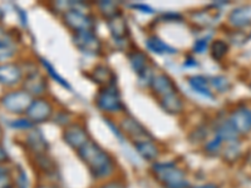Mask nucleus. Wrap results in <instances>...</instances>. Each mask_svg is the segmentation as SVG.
Wrapping results in <instances>:
<instances>
[{
    "label": "nucleus",
    "mask_w": 251,
    "mask_h": 188,
    "mask_svg": "<svg viewBox=\"0 0 251 188\" xmlns=\"http://www.w3.org/2000/svg\"><path fill=\"white\" fill-rule=\"evenodd\" d=\"M191 188H217V187L214 185H203V186H199V187H191Z\"/></svg>",
    "instance_id": "nucleus-43"
},
{
    "label": "nucleus",
    "mask_w": 251,
    "mask_h": 188,
    "mask_svg": "<svg viewBox=\"0 0 251 188\" xmlns=\"http://www.w3.org/2000/svg\"><path fill=\"white\" fill-rule=\"evenodd\" d=\"M250 88H251V84H250Z\"/></svg>",
    "instance_id": "nucleus-48"
},
{
    "label": "nucleus",
    "mask_w": 251,
    "mask_h": 188,
    "mask_svg": "<svg viewBox=\"0 0 251 188\" xmlns=\"http://www.w3.org/2000/svg\"><path fill=\"white\" fill-rule=\"evenodd\" d=\"M118 128H120L121 133L123 134V137H127L131 142H136V141L141 140H151L152 134L147 131L145 125L137 120L131 114H125L118 122Z\"/></svg>",
    "instance_id": "nucleus-10"
},
{
    "label": "nucleus",
    "mask_w": 251,
    "mask_h": 188,
    "mask_svg": "<svg viewBox=\"0 0 251 188\" xmlns=\"http://www.w3.org/2000/svg\"><path fill=\"white\" fill-rule=\"evenodd\" d=\"M96 8L98 9V13L106 22L122 13L120 5L114 1H100V3L96 4Z\"/></svg>",
    "instance_id": "nucleus-26"
},
{
    "label": "nucleus",
    "mask_w": 251,
    "mask_h": 188,
    "mask_svg": "<svg viewBox=\"0 0 251 188\" xmlns=\"http://www.w3.org/2000/svg\"><path fill=\"white\" fill-rule=\"evenodd\" d=\"M223 145H224V141L221 140L219 136H216V134H215L212 140L207 141V142L205 143V149L208 152V153L215 154V153H217V152L221 151Z\"/></svg>",
    "instance_id": "nucleus-33"
},
{
    "label": "nucleus",
    "mask_w": 251,
    "mask_h": 188,
    "mask_svg": "<svg viewBox=\"0 0 251 188\" xmlns=\"http://www.w3.org/2000/svg\"><path fill=\"white\" fill-rule=\"evenodd\" d=\"M249 117H250V122H251V109H249Z\"/></svg>",
    "instance_id": "nucleus-47"
},
{
    "label": "nucleus",
    "mask_w": 251,
    "mask_h": 188,
    "mask_svg": "<svg viewBox=\"0 0 251 188\" xmlns=\"http://www.w3.org/2000/svg\"><path fill=\"white\" fill-rule=\"evenodd\" d=\"M224 157L225 160L235 161L240 154V144L237 141H231V142H226V147L224 149Z\"/></svg>",
    "instance_id": "nucleus-32"
},
{
    "label": "nucleus",
    "mask_w": 251,
    "mask_h": 188,
    "mask_svg": "<svg viewBox=\"0 0 251 188\" xmlns=\"http://www.w3.org/2000/svg\"><path fill=\"white\" fill-rule=\"evenodd\" d=\"M127 57H128V62L132 70L137 74L138 78L145 75L146 73L152 68L151 64H150L149 57H147V54H146L145 51L138 50V49H133V50H129Z\"/></svg>",
    "instance_id": "nucleus-19"
},
{
    "label": "nucleus",
    "mask_w": 251,
    "mask_h": 188,
    "mask_svg": "<svg viewBox=\"0 0 251 188\" xmlns=\"http://www.w3.org/2000/svg\"><path fill=\"white\" fill-rule=\"evenodd\" d=\"M107 26L111 33V37L113 38L114 43H120V42H125V40H129L131 37V31H129L128 23L125 15L121 13L117 17L112 18V19L107 20Z\"/></svg>",
    "instance_id": "nucleus-16"
},
{
    "label": "nucleus",
    "mask_w": 251,
    "mask_h": 188,
    "mask_svg": "<svg viewBox=\"0 0 251 188\" xmlns=\"http://www.w3.org/2000/svg\"><path fill=\"white\" fill-rule=\"evenodd\" d=\"M60 18L66 28L69 29L73 34L80 31H96V19L91 13L86 12V9H69Z\"/></svg>",
    "instance_id": "nucleus-6"
},
{
    "label": "nucleus",
    "mask_w": 251,
    "mask_h": 188,
    "mask_svg": "<svg viewBox=\"0 0 251 188\" xmlns=\"http://www.w3.org/2000/svg\"><path fill=\"white\" fill-rule=\"evenodd\" d=\"M187 83L192 91L196 92L197 94H200L207 99H214V92L210 86V79L206 78L205 75H191L187 78Z\"/></svg>",
    "instance_id": "nucleus-23"
},
{
    "label": "nucleus",
    "mask_w": 251,
    "mask_h": 188,
    "mask_svg": "<svg viewBox=\"0 0 251 188\" xmlns=\"http://www.w3.org/2000/svg\"><path fill=\"white\" fill-rule=\"evenodd\" d=\"M210 86H211V89L219 92V93H226L231 88L228 79L224 75H216V77L210 78Z\"/></svg>",
    "instance_id": "nucleus-30"
},
{
    "label": "nucleus",
    "mask_w": 251,
    "mask_h": 188,
    "mask_svg": "<svg viewBox=\"0 0 251 188\" xmlns=\"http://www.w3.org/2000/svg\"><path fill=\"white\" fill-rule=\"evenodd\" d=\"M18 15H19V18H20V20H22V24H23L24 26L26 25V24H28V19H26V14H25V12H23V10H22V9H19L18 8Z\"/></svg>",
    "instance_id": "nucleus-41"
},
{
    "label": "nucleus",
    "mask_w": 251,
    "mask_h": 188,
    "mask_svg": "<svg viewBox=\"0 0 251 188\" xmlns=\"http://www.w3.org/2000/svg\"><path fill=\"white\" fill-rule=\"evenodd\" d=\"M24 145H25V148L33 156L46 154L49 148L48 142H47L46 137L43 136L42 131L35 128V127L33 129H30V131L25 132V134H24Z\"/></svg>",
    "instance_id": "nucleus-14"
},
{
    "label": "nucleus",
    "mask_w": 251,
    "mask_h": 188,
    "mask_svg": "<svg viewBox=\"0 0 251 188\" xmlns=\"http://www.w3.org/2000/svg\"><path fill=\"white\" fill-rule=\"evenodd\" d=\"M88 78L94 83L100 86V88H104V87L112 86L116 84V74L112 70V68L107 64H96L93 68L89 70Z\"/></svg>",
    "instance_id": "nucleus-15"
},
{
    "label": "nucleus",
    "mask_w": 251,
    "mask_h": 188,
    "mask_svg": "<svg viewBox=\"0 0 251 188\" xmlns=\"http://www.w3.org/2000/svg\"><path fill=\"white\" fill-rule=\"evenodd\" d=\"M145 44L147 50L157 55H174L177 54V51H178L176 48L170 46L169 43H166L165 40H162L160 37H157V35H150V37H147Z\"/></svg>",
    "instance_id": "nucleus-20"
},
{
    "label": "nucleus",
    "mask_w": 251,
    "mask_h": 188,
    "mask_svg": "<svg viewBox=\"0 0 251 188\" xmlns=\"http://www.w3.org/2000/svg\"><path fill=\"white\" fill-rule=\"evenodd\" d=\"M210 53H211L212 59H215L216 62L223 60L224 58L226 57V54L228 53V44L226 43L225 40H214V42L210 44Z\"/></svg>",
    "instance_id": "nucleus-28"
},
{
    "label": "nucleus",
    "mask_w": 251,
    "mask_h": 188,
    "mask_svg": "<svg viewBox=\"0 0 251 188\" xmlns=\"http://www.w3.org/2000/svg\"><path fill=\"white\" fill-rule=\"evenodd\" d=\"M62 140L68 147L77 152L91 140V136H89L88 128L84 123L75 120L72 124L63 128Z\"/></svg>",
    "instance_id": "nucleus-9"
},
{
    "label": "nucleus",
    "mask_w": 251,
    "mask_h": 188,
    "mask_svg": "<svg viewBox=\"0 0 251 188\" xmlns=\"http://www.w3.org/2000/svg\"><path fill=\"white\" fill-rule=\"evenodd\" d=\"M20 51V42L13 31L8 30L5 37L0 40V64L15 62Z\"/></svg>",
    "instance_id": "nucleus-13"
},
{
    "label": "nucleus",
    "mask_w": 251,
    "mask_h": 188,
    "mask_svg": "<svg viewBox=\"0 0 251 188\" xmlns=\"http://www.w3.org/2000/svg\"><path fill=\"white\" fill-rule=\"evenodd\" d=\"M215 134L219 136L221 140L224 141V143L231 142V141H237V131L235 129V127L232 125V123L228 119H224L221 122L217 123V127L215 129Z\"/></svg>",
    "instance_id": "nucleus-25"
},
{
    "label": "nucleus",
    "mask_w": 251,
    "mask_h": 188,
    "mask_svg": "<svg viewBox=\"0 0 251 188\" xmlns=\"http://www.w3.org/2000/svg\"><path fill=\"white\" fill-rule=\"evenodd\" d=\"M24 79V69L22 63L10 62L0 64V87L9 89L20 88Z\"/></svg>",
    "instance_id": "nucleus-11"
},
{
    "label": "nucleus",
    "mask_w": 251,
    "mask_h": 188,
    "mask_svg": "<svg viewBox=\"0 0 251 188\" xmlns=\"http://www.w3.org/2000/svg\"><path fill=\"white\" fill-rule=\"evenodd\" d=\"M97 188H127V186L121 180H108L98 186Z\"/></svg>",
    "instance_id": "nucleus-35"
},
{
    "label": "nucleus",
    "mask_w": 251,
    "mask_h": 188,
    "mask_svg": "<svg viewBox=\"0 0 251 188\" xmlns=\"http://www.w3.org/2000/svg\"><path fill=\"white\" fill-rule=\"evenodd\" d=\"M9 127L13 129H17V131H24L28 132L30 129H33L35 127L25 116H20V117L15 118V119L9 120Z\"/></svg>",
    "instance_id": "nucleus-31"
},
{
    "label": "nucleus",
    "mask_w": 251,
    "mask_h": 188,
    "mask_svg": "<svg viewBox=\"0 0 251 188\" xmlns=\"http://www.w3.org/2000/svg\"><path fill=\"white\" fill-rule=\"evenodd\" d=\"M94 106L106 114H117L126 109L117 84L98 89L94 95Z\"/></svg>",
    "instance_id": "nucleus-5"
},
{
    "label": "nucleus",
    "mask_w": 251,
    "mask_h": 188,
    "mask_svg": "<svg viewBox=\"0 0 251 188\" xmlns=\"http://www.w3.org/2000/svg\"><path fill=\"white\" fill-rule=\"evenodd\" d=\"M219 18V15L212 14L211 12H207V10H199L196 13H192L191 14V20L194 22L196 25L200 26H210L215 23Z\"/></svg>",
    "instance_id": "nucleus-27"
},
{
    "label": "nucleus",
    "mask_w": 251,
    "mask_h": 188,
    "mask_svg": "<svg viewBox=\"0 0 251 188\" xmlns=\"http://www.w3.org/2000/svg\"><path fill=\"white\" fill-rule=\"evenodd\" d=\"M18 188H20V187H18Z\"/></svg>",
    "instance_id": "nucleus-49"
},
{
    "label": "nucleus",
    "mask_w": 251,
    "mask_h": 188,
    "mask_svg": "<svg viewBox=\"0 0 251 188\" xmlns=\"http://www.w3.org/2000/svg\"><path fill=\"white\" fill-rule=\"evenodd\" d=\"M73 44L75 48L84 55L89 57H100L103 55V43L98 38L96 31H80L75 33L73 37Z\"/></svg>",
    "instance_id": "nucleus-8"
},
{
    "label": "nucleus",
    "mask_w": 251,
    "mask_h": 188,
    "mask_svg": "<svg viewBox=\"0 0 251 188\" xmlns=\"http://www.w3.org/2000/svg\"><path fill=\"white\" fill-rule=\"evenodd\" d=\"M51 122L54 123V124L59 125V127H62V128H66L67 125L72 124V123L75 122V116H73L72 112L66 111V109H60V111H55Z\"/></svg>",
    "instance_id": "nucleus-29"
},
{
    "label": "nucleus",
    "mask_w": 251,
    "mask_h": 188,
    "mask_svg": "<svg viewBox=\"0 0 251 188\" xmlns=\"http://www.w3.org/2000/svg\"><path fill=\"white\" fill-rule=\"evenodd\" d=\"M77 156L88 168L94 180H109L116 172V161L113 156L96 141L89 140L79 151H77Z\"/></svg>",
    "instance_id": "nucleus-1"
},
{
    "label": "nucleus",
    "mask_w": 251,
    "mask_h": 188,
    "mask_svg": "<svg viewBox=\"0 0 251 188\" xmlns=\"http://www.w3.org/2000/svg\"><path fill=\"white\" fill-rule=\"evenodd\" d=\"M131 8L136 9V10H138L140 13H142V14H154V9L151 8L150 5H147V4H142V3H138V4H132Z\"/></svg>",
    "instance_id": "nucleus-36"
},
{
    "label": "nucleus",
    "mask_w": 251,
    "mask_h": 188,
    "mask_svg": "<svg viewBox=\"0 0 251 188\" xmlns=\"http://www.w3.org/2000/svg\"><path fill=\"white\" fill-rule=\"evenodd\" d=\"M132 143H133L134 151L137 152V154L142 160L152 163H154L158 160L161 152L160 148H158V145L153 141V138H151V140L136 141V142Z\"/></svg>",
    "instance_id": "nucleus-18"
},
{
    "label": "nucleus",
    "mask_w": 251,
    "mask_h": 188,
    "mask_svg": "<svg viewBox=\"0 0 251 188\" xmlns=\"http://www.w3.org/2000/svg\"><path fill=\"white\" fill-rule=\"evenodd\" d=\"M162 18L165 20H169V22H177V20H182V15L178 14V13H166V14L162 15Z\"/></svg>",
    "instance_id": "nucleus-39"
},
{
    "label": "nucleus",
    "mask_w": 251,
    "mask_h": 188,
    "mask_svg": "<svg viewBox=\"0 0 251 188\" xmlns=\"http://www.w3.org/2000/svg\"><path fill=\"white\" fill-rule=\"evenodd\" d=\"M3 137H4V132H3V128H1V125H0V142H1Z\"/></svg>",
    "instance_id": "nucleus-46"
},
{
    "label": "nucleus",
    "mask_w": 251,
    "mask_h": 188,
    "mask_svg": "<svg viewBox=\"0 0 251 188\" xmlns=\"http://www.w3.org/2000/svg\"><path fill=\"white\" fill-rule=\"evenodd\" d=\"M199 66H200V64H199V60H197L196 58L191 57V55L186 58L185 63H183V67H185V68H197Z\"/></svg>",
    "instance_id": "nucleus-38"
},
{
    "label": "nucleus",
    "mask_w": 251,
    "mask_h": 188,
    "mask_svg": "<svg viewBox=\"0 0 251 188\" xmlns=\"http://www.w3.org/2000/svg\"><path fill=\"white\" fill-rule=\"evenodd\" d=\"M35 188H54V187H51V186H49V185H39V186H37Z\"/></svg>",
    "instance_id": "nucleus-45"
},
{
    "label": "nucleus",
    "mask_w": 251,
    "mask_h": 188,
    "mask_svg": "<svg viewBox=\"0 0 251 188\" xmlns=\"http://www.w3.org/2000/svg\"><path fill=\"white\" fill-rule=\"evenodd\" d=\"M6 33H8V29L5 28V25H4L3 23H0V40L3 39L4 37H5Z\"/></svg>",
    "instance_id": "nucleus-42"
},
{
    "label": "nucleus",
    "mask_w": 251,
    "mask_h": 188,
    "mask_svg": "<svg viewBox=\"0 0 251 188\" xmlns=\"http://www.w3.org/2000/svg\"><path fill=\"white\" fill-rule=\"evenodd\" d=\"M39 64L40 67L46 70V74L48 75L49 78H51V79L54 80L55 83H58L60 87L66 88L67 91H73V89H72V86L68 83V80L64 79V78L58 73L57 69L53 67V64H51L48 59H46V58L43 57H39Z\"/></svg>",
    "instance_id": "nucleus-24"
},
{
    "label": "nucleus",
    "mask_w": 251,
    "mask_h": 188,
    "mask_svg": "<svg viewBox=\"0 0 251 188\" xmlns=\"http://www.w3.org/2000/svg\"><path fill=\"white\" fill-rule=\"evenodd\" d=\"M12 176V169L9 168L8 163H0V180Z\"/></svg>",
    "instance_id": "nucleus-37"
},
{
    "label": "nucleus",
    "mask_w": 251,
    "mask_h": 188,
    "mask_svg": "<svg viewBox=\"0 0 251 188\" xmlns=\"http://www.w3.org/2000/svg\"><path fill=\"white\" fill-rule=\"evenodd\" d=\"M33 99L34 98L24 89H9L0 94V107L6 113L20 117V116H25V112L28 111Z\"/></svg>",
    "instance_id": "nucleus-4"
},
{
    "label": "nucleus",
    "mask_w": 251,
    "mask_h": 188,
    "mask_svg": "<svg viewBox=\"0 0 251 188\" xmlns=\"http://www.w3.org/2000/svg\"><path fill=\"white\" fill-rule=\"evenodd\" d=\"M149 87L151 89L152 94H153L157 99H160V98L165 97V95H169V94L177 93L178 92L176 83L174 82V79L169 74H166V73H154Z\"/></svg>",
    "instance_id": "nucleus-12"
},
{
    "label": "nucleus",
    "mask_w": 251,
    "mask_h": 188,
    "mask_svg": "<svg viewBox=\"0 0 251 188\" xmlns=\"http://www.w3.org/2000/svg\"><path fill=\"white\" fill-rule=\"evenodd\" d=\"M228 120L232 123L235 129L239 134H246L251 131V122L249 117V108L241 107V108L235 109L231 113Z\"/></svg>",
    "instance_id": "nucleus-21"
},
{
    "label": "nucleus",
    "mask_w": 251,
    "mask_h": 188,
    "mask_svg": "<svg viewBox=\"0 0 251 188\" xmlns=\"http://www.w3.org/2000/svg\"><path fill=\"white\" fill-rule=\"evenodd\" d=\"M8 161H9L8 151H6L5 147L0 143V163H8Z\"/></svg>",
    "instance_id": "nucleus-40"
},
{
    "label": "nucleus",
    "mask_w": 251,
    "mask_h": 188,
    "mask_svg": "<svg viewBox=\"0 0 251 188\" xmlns=\"http://www.w3.org/2000/svg\"><path fill=\"white\" fill-rule=\"evenodd\" d=\"M152 172L163 188H191L182 169L174 162H154Z\"/></svg>",
    "instance_id": "nucleus-2"
},
{
    "label": "nucleus",
    "mask_w": 251,
    "mask_h": 188,
    "mask_svg": "<svg viewBox=\"0 0 251 188\" xmlns=\"http://www.w3.org/2000/svg\"><path fill=\"white\" fill-rule=\"evenodd\" d=\"M157 100L161 109L170 116H180L185 111V100L181 97L180 92L165 95Z\"/></svg>",
    "instance_id": "nucleus-17"
},
{
    "label": "nucleus",
    "mask_w": 251,
    "mask_h": 188,
    "mask_svg": "<svg viewBox=\"0 0 251 188\" xmlns=\"http://www.w3.org/2000/svg\"><path fill=\"white\" fill-rule=\"evenodd\" d=\"M227 22L234 28H244L251 23V6L250 5H240L232 9L231 13L228 14Z\"/></svg>",
    "instance_id": "nucleus-22"
},
{
    "label": "nucleus",
    "mask_w": 251,
    "mask_h": 188,
    "mask_svg": "<svg viewBox=\"0 0 251 188\" xmlns=\"http://www.w3.org/2000/svg\"><path fill=\"white\" fill-rule=\"evenodd\" d=\"M22 67L24 69V79L20 88L24 89L33 98L46 97L49 89L46 74L38 67H35V62L28 63L26 67L22 64Z\"/></svg>",
    "instance_id": "nucleus-3"
},
{
    "label": "nucleus",
    "mask_w": 251,
    "mask_h": 188,
    "mask_svg": "<svg viewBox=\"0 0 251 188\" xmlns=\"http://www.w3.org/2000/svg\"><path fill=\"white\" fill-rule=\"evenodd\" d=\"M55 113V107L50 99L47 97L34 98L28 111L25 112V117L34 125L43 124L50 122Z\"/></svg>",
    "instance_id": "nucleus-7"
},
{
    "label": "nucleus",
    "mask_w": 251,
    "mask_h": 188,
    "mask_svg": "<svg viewBox=\"0 0 251 188\" xmlns=\"http://www.w3.org/2000/svg\"><path fill=\"white\" fill-rule=\"evenodd\" d=\"M4 18H5V13H4L3 9L0 8V23H3Z\"/></svg>",
    "instance_id": "nucleus-44"
},
{
    "label": "nucleus",
    "mask_w": 251,
    "mask_h": 188,
    "mask_svg": "<svg viewBox=\"0 0 251 188\" xmlns=\"http://www.w3.org/2000/svg\"><path fill=\"white\" fill-rule=\"evenodd\" d=\"M210 48V42L208 38H200V39L195 40L194 46H192V51L195 54H203Z\"/></svg>",
    "instance_id": "nucleus-34"
}]
</instances>
